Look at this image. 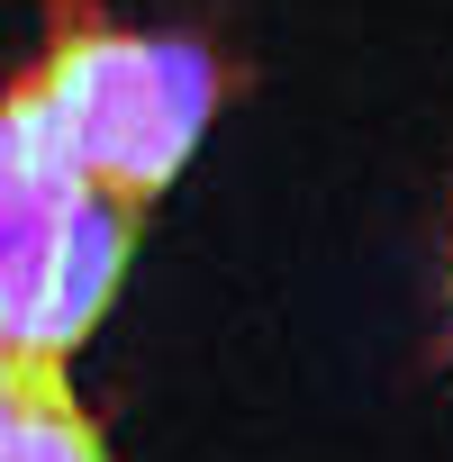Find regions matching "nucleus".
<instances>
[{
	"label": "nucleus",
	"mask_w": 453,
	"mask_h": 462,
	"mask_svg": "<svg viewBox=\"0 0 453 462\" xmlns=\"http://www.w3.org/2000/svg\"><path fill=\"white\" fill-rule=\"evenodd\" d=\"M0 462H109V444H100L91 408L64 390V372L37 363V381H28V399H19V426H10V444H0Z\"/></svg>",
	"instance_id": "4"
},
{
	"label": "nucleus",
	"mask_w": 453,
	"mask_h": 462,
	"mask_svg": "<svg viewBox=\"0 0 453 462\" xmlns=\"http://www.w3.org/2000/svg\"><path fill=\"white\" fill-rule=\"evenodd\" d=\"M0 136H10V181H19L28 199H46V208H73V199L91 190L82 136H73V118L55 109V91H46L37 73L0 91Z\"/></svg>",
	"instance_id": "3"
},
{
	"label": "nucleus",
	"mask_w": 453,
	"mask_h": 462,
	"mask_svg": "<svg viewBox=\"0 0 453 462\" xmlns=\"http://www.w3.org/2000/svg\"><path fill=\"white\" fill-rule=\"evenodd\" d=\"M127 254H136V199H118V190H82V199L55 217V236H46V273H37V300H28L10 354L64 372V354L109 318Z\"/></svg>",
	"instance_id": "2"
},
{
	"label": "nucleus",
	"mask_w": 453,
	"mask_h": 462,
	"mask_svg": "<svg viewBox=\"0 0 453 462\" xmlns=\"http://www.w3.org/2000/svg\"><path fill=\"white\" fill-rule=\"evenodd\" d=\"M28 381H37V363H28V354H0V444H10V426H19Z\"/></svg>",
	"instance_id": "6"
},
{
	"label": "nucleus",
	"mask_w": 453,
	"mask_h": 462,
	"mask_svg": "<svg viewBox=\"0 0 453 462\" xmlns=\"http://www.w3.org/2000/svg\"><path fill=\"white\" fill-rule=\"evenodd\" d=\"M46 64L37 82L55 91V109L73 118L82 136V163H91V190H118V199H154L181 154L199 145V118L217 100V64L181 37H127L109 28L91 0H46Z\"/></svg>",
	"instance_id": "1"
},
{
	"label": "nucleus",
	"mask_w": 453,
	"mask_h": 462,
	"mask_svg": "<svg viewBox=\"0 0 453 462\" xmlns=\"http://www.w3.org/2000/svg\"><path fill=\"white\" fill-rule=\"evenodd\" d=\"M55 217H64V208L28 199L19 181H0V327H10V345H19V318H28V300H37V273H46V236H55Z\"/></svg>",
	"instance_id": "5"
},
{
	"label": "nucleus",
	"mask_w": 453,
	"mask_h": 462,
	"mask_svg": "<svg viewBox=\"0 0 453 462\" xmlns=\"http://www.w3.org/2000/svg\"><path fill=\"white\" fill-rule=\"evenodd\" d=\"M0 181H10V136H0Z\"/></svg>",
	"instance_id": "7"
},
{
	"label": "nucleus",
	"mask_w": 453,
	"mask_h": 462,
	"mask_svg": "<svg viewBox=\"0 0 453 462\" xmlns=\"http://www.w3.org/2000/svg\"><path fill=\"white\" fill-rule=\"evenodd\" d=\"M0 354H10V327H0Z\"/></svg>",
	"instance_id": "8"
}]
</instances>
